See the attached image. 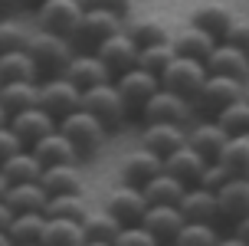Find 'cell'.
<instances>
[{
	"label": "cell",
	"mask_w": 249,
	"mask_h": 246,
	"mask_svg": "<svg viewBox=\"0 0 249 246\" xmlns=\"http://www.w3.org/2000/svg\"><path fill=\"white\" fill-rule=\"evenodd\" d=\"M184 223L187 220H184V213H180L177 207H171V204H154V207L144 210L141 227H144V230H148L158 243H174Z\"/></svg>",
	"instance_id": "obj_22"
},
{
	"label": "cell",
	"mask_w": 249,
	"mask_h": 246,
	"mask_svg": "<svg viewBox=\"0 0 249 246\" xmlns=\"http://www.w3.org/2000/svg\"><path fill=\"white\" fill-rule=\"evenodd\" d=\"M226 132L220 128L216 118H207V115H200L194 122L187 125V145L197 151L203 161H216L220 158V151L226 148Z\"/></svg>",
	"instance_id": "obj_12"
},
{
	"label": "cell",
	"mask_w": 249,
	"mask_h": 246,
	"mask_svg": "<svg viewBox=\"0 0 249 246\" xmlns=\"http://www.w3.org/2000/svg\"><path fill=\"white\" fill-rule=\"evenodd\" d=\"M243 86H246V82H236V79H226V76H210L207 73L197 98H194V109H197L200 115L213 118V115H220L223 109H230L233 102L243 98Z\"/></svg>",
	"instance_id": "obj_7"
},
{
	"label": "cell",
	"mask_w": 249,
	"mask_h": 246,
	"mask_svg": "<svg viewBox=\"0 0 249 246\" xmlns=\"http://www.w3.org/2000/svg\"><path fill=\"white\" fill-rule=\"evenodd\" d=\"M243 98H246V102H249V82H246V86H243Z\"/></svg>",
	"instance_id": "obj_56"
},
{
	"label": "cell",
	"mask_w": 249,
	"mask_h": 246,
	"mask_svg": "<svg viewBox=\"0 0 249 246\" xmlns=\"http://www.w3.org/2000/svg\"><path fill=\"white\" fill-rule=\"evenodd\" d=\"M141 125L144 122H171V125H190L197 118V109L194 102L177 92H167V89H158L154 95L148 98V105L141 109Z\"/></svg>",
	"instance_id": "obj_6"
},
{
	"label": "cell",
	"mask_w": 249,
	"mask_h": 246,
	"mask_svg": "<svg viewBox=\"0 0 249 246\" xmlns=\"http://www.w3.org/2000/svg\"><path fill=\"white\" fill-rule=\"evenodd\" d=\"M105 210H108V213H112L122 227H131V223H141V220H144L148 200H144V194H141L138 187L118 184L112 194L105 197Z\"/></svg>",
	"instance_id": "obj_20"
},
{
	"label": "cell",
	"mask_w": 249,
	"mask_h": 246,
	"mask_svg": "<svg viewBox=\"0 0 249 246\" xmlns=\"http://www.w3.org/2000/svg\"><path fill=\"white\" fill-rule=\"evenodd\" d=\"M10 132L17 138H20V145L23 148H33L36 141H43L46 135H53L56 132V118H53L50 112H43L36 105V109H26V112H17V115H10Z\"/></svg>",
	"instance_id": "obj_16"
},
{
	"label": "cell",
	"mask_w": 249,
	"mask_h": 246,
	"mask_svg": "<svg viewBox=\"0 0 249 246\" xmlns=\"http://www.w3.org/2000/svg\"><path fill=\"white\" fill-rule=\"evenodd\" d=\"M124 33L138 43V49L151 43H171V26L161 17H138L131 23H124Z\"/></svg>",
	"instance_id": "obj_32"
},
{
	"label": "cell",
	"mask_w": 249,
	"mask_h": 246,
	"mask_svg": "<svg viewBox=\"0 0 249 246\" xmlns=\"http://www.w3.org/2000/svg\"><path fill=\"white\" fill-rule=\"evenodd\" d=\"M30 33H33V26H26L23 20H17V17H0V56L3 53H17V49H26L30 43Z\"/></svg>",
	"instance_id": "obj_39"
},
{
	"label": "cell",
	"mask_w": 249,
	"mask_h": 246,
	"mask_svg": "<svg viewBox=\"0 0 249 246\" xmlns=\"http://www.w3.org/2000/svg\"><path fill=\"white\" fill-rule=\"evenodd\" d=\"M7 187H10V184H7V177L0 174V197H7Z\"/></svg>",
	"instance_id": "obj_54"
},
{
	"label": "cell",
	"mask_w": 249,
	"mask_h": 246,
	"mask_svg": "<svg viewBox=\"0 0 249 246\" xmlns=\"http://www.w3.org/2000/svg\"><path fill=\"white\" fill-rule=\"evenodd\" d=\"M184 145H187V125H171V122H144L141 125V148H148L151 154H158L161 161Z\"/></svg>",
	"instance_id": "obj_14"
},
{
	"label": "cell",
	"mask_w": 249,
	"mask_h": 246,
	"mask_svg": "<svg viewBox=\"0 0 249 246\" xmlns=\"http://www.w3.org/2000/svg\"><path fill=\"white\" fill-rule=\"evenodd\" d=\"M115 246H158V240L141 227V223H131V227H122L118 236L112 240Z\"/></svg>",
	"instance_id": "obj_42"
},
{
	"label": "cell",
	"mask_w": 249,
	"mask_h": 246,
	"mask_svg": "<svg viewBox=\"0 0 249 246\" xmlns=\"http://www.w3.org/2000/svg\"><path fill=\"white\" fill-rule=\"evenodd\" d=\"M86 246H115V243H102V240H86Z\"/></svg>",
	"instance_id": "obj_55"
},
{
	"label": "cell",
	"mask_w": 249,
	"mask_h": 246,
	"mask_svg": "<svg viewBox=\"0 0 249 246\" xmlns=\"http://www.w3.org/2000/svg\"><path fill=\"white\" fill-rule=\"evenodd\" d=\"M10 220H13V210H10V204L0 197V230H7V227H10Z\"/></svg>",
	"instance_id": "obj_48"
},
{
	"label": "cell",
	"mask_w": 249,
	"mask_h": 246,
	"mask_svg": "<svg viewBox=\"0 0 249 246\" xmlns=\"http://www.w3.org/2000/svg\"><path fill=\"white\" fill-rule=\"evenodd\" d=\"M26 53H30V59L36 62L39 79H53V76L66 73L69 59L75 56V46H72V39L56 37V33H46V30H36L33 26L30 43H26Z\"/></svg>",
	"instance_id": "obj_1"
},
{
	"label": "cell",
	"mask_w": 249,
	"mask_h": 246,
	"mask_svg": "<svg viewBox=\"0 0 249 246\" xmlns=\"http://www.w3.org/2000/svg\"><path fill=\"white\" fill-rule=\"evenodd\" d=\"M0 246H13V240L7 236V230H0Z\"/></svg>",
	"instance_id": "obj_52"
},
{
	"label": "cell",
	"mask_w": 249,
	"mask_h": 246,
	"mask_svg": "<svg viewBox=\"0 0 249 246\" xmlns=\"http://www.w3.org/2000/svg\"><path fill=\"white\" fill-rule=\"evenodd\" d=\"M216 161H220L230 174L246 177L249 174V135H230L226 138V148L220 151Z\"/></svg>",
	"instance_id": "obj_35"
},
{
	"label": "cell",
	"mask_w": 249,
	"mask_h": 246,
	"mask_svg": "<svg viewBox=\"0 0 249 246\" xmlns=\"http://www.w3.org/2000/svg\"><path fill=\"white\" fill-rule=\"evenodd\" d=\"M174 46L171 43H151V46H141L138 49V69H144V73H151V76H158L161 79V73L174 62Z\"/></svg>",
	"instance_id": "obj_38"
},
{
	"label": "cell",
	"mask_w": 249,
	"mask_h": 246,
	"mask_svg": "<svg viewBox=\"0 0 249 246\" xmlns=\"http://www.w3.org/2000/svg\"><path fill=\"white\" fill-rule=\"evenodd\" d=\"M207 73L210 76H226V79H236V82H249V56L243 49H236L233 43L220 39L213 53L207 56Z\"/></svg>",
	"instance_id": "obj_15"
},
{
	"label": "cell",
	"mask_w": 249,
	"mask_h": 246,
	"mask_svg": "<svg viewBox=\"0 0 249 246\" xmlns=\"http://www.w3.org/2000/svg\"><path fill=\"white\" fill-rule=\"evenodd\" d=\"M190 23H197L200 30H207V33L220 43V39H226L230 26L236 23V10H233L230 3H223V0H203V3L194 7Z\"/></svg>",
	"instance_id": "obj_18"
},
{
	"label": "cell",
	"mask_w": 249,
	"mask_h": 246,
	"mask_svg": "<svg viewBox=\"0 0 249 246\" xmlns=\"http://www.w3.org/2000/svg\"><path fill=\"white\" fill-rule=\"evenodd\" d=\"M89 7H99V10H108V13H115V17H122L124 23H128V17H131V10H135V0H92Z\"/></svg>",
	"instance_id": "obj_45"
},
{
	"label": "cell",
	"mask_w": 249,
	"mask_h": 246,
	"mask_svg": "<svg viewBox=\"0 0 249 246\" xmlns=\"http://www.w3.org/2000/svg\"><path fill=\"white\" fill-rule=\"evenodd\" d=\"M171 46H174L177 56H184V59H197V62H207V56L213 53L216 46V39L207 33V30H200L197 23H180L177 30H171Z\"/></svg>",
	"instance_id": "obj_19"
},
{
	"label": "cell",
	"mask_w": 249,
	"mask_h": 246,
	"mask_svg": "<svg viewBox=\"0 0 249 246\" xmlns=\"http://www.w3.org/2000/svg\"><path fill=\"white\" fill-rule=\"evenodd\" d=\"M89 200L82 194H59V197H50L46 200V210H43V217L46 220H75L82 223V217L89 213Z\"/></svg>",
	"instance_id": "obj_33"
},
{
	"label": "cell",
	"mask_w": 249,
	"mask_h": 246,
	"mask_svg": "<svg viewBox=\"0 0 249 246\" xmlns=\"http://www.w3.org/2000/svg\"><path fill=\"white\" fill-rule=\"evenodd\" d=\"M13 10H20V0H0V17H10Z\"/></svg>",
	"instance_id": "obj_49"
},
{
	"label": "cell",
	"mask_w": 249,
	"mask_h": 246,
	"mask_svg": "<svg viewBox=\"0 0 249 246\" xmlns=\"http://www.w3.org/2000/svg\"><path fill=\"white\" fill-rule=\"evenodd\" d=\"M158 246H177V243H158Z\"/></svg>",
	"instance_id": "obj_59"
},
{
	"label": "cell",
	"mask_w": 249,
	"mask_h": 246,
	"mask_svg": "<svg viewBox=\"0 0 249 246\" xmlns=\"http://www.w3.org/2000/svg\"><path fill=\"white\" fill-rule=\"evenodd\" d=\"M39 184L50 197L82 194V171H79V164H53V168H43Z\"/></svg>",
	"instance_id": "obj_25"
},
{
	"label": "cell",
	"mask_w": 249,
	"mask_h": 246,
	"mask_svg": "<svg viewBox=\"0 0 249 246\" xmlns=\"http://www.w3.org/2000/svg\"><path fill=\"white\" fill-rule=\"evenodd\" d=\"M43 230H46V217L43 213H13L7 236L13 243H39Z\"/></svg>",
	"instance_id": "obj_37"
},
{
	"label": "cell",
	"mask_w": 249,
	"mask_h": 246,
	"mask_svg": "<svg viewBox=\"0 0 249 246\" xmlns=\"http://www.w3.org/2000/svg\"><path fill=\"white\" fill-rule=\"evenodd\" d=\"M72 3H79V7H89V3H92V0H72Z\"/></svg>",
	"instance_id": "obj_57"
},
{
	"label": "cell",
	"mask_w": 249,
	"mask_h": 246,
	"mask_svg": "<svg viewBox=\"0 0 249 246\" xmlns=\"http://www.w3.org/2000/svg\"><path fill=\"white\" fill-rule=\"evenodd\" d=\"M207 164H210V161H203L190 145H184V148H177V151H171V154L164 158V171L171 174V177H177L184 187H197L200 174L207 171Z\"/></svg>",
	"instance_id": "obj_24"
},
{
	"label": "cell",
	"mask_w": 249,
	"mask_h": 246,
	"mask_svg": "<svg viewBox=\"0 0 249 246\" xmlns=\"http://www.w3.org/2000/svg\"><path fill=\"white\" fill-rule=\"evenodd\" d=\"M7 122H10V115H7V109H3V105H0V128H3Z\"/></svg>",
	"instance_id": "obj_53"
},
{
	"label": "cell",
	"mask_w": 249,
	"mask_h": 246,
	"mask_svg": "<svg viewBox=\"0 0 249 246\" xmlns=\"http://www.w3.org/2000/svg\"><path fill=\"white\" fill-rule=\"evenodd\" d=\"M226 43H233L236 49H243L249 56V17H236V23L230 26V33H226Z\"/></svg>",
	"instance_id": "obj_44"
},
{
	"label": "cell",
	"mask_w": 249,
	"mask_h": 246,
	"mask_svg": "<svg viewBox=\"0 0 249 246\" xmlns=\"http://www.w3.org/2000/svg\"><path fill=\"white\" fill-rule=\"evenodd\" d=\"M187 187L177 181V177H171L167 171L154 174L148 184L141 187V194H144V200H148V207H154V204H171V207H177L180 204V197H184Z\"/></svg>",
	"instance_id": "obj_31"
},
{
	"label": "cell",
	"mask_w": 249,
	"mask_h": 246,
	"mask_svg": "<svg viewBox=\"0 0 249 246\" xmlns=\"http://www.w3.org/2000/svg\"><path fill=\"white\" fill-rule=\"evenodd\" d=\"M62 76H66L75 89H82V92H86V89H95V86L112 82V73L102 66V59L95 56V53H75Z\"/></svg>",
	"instance_id": "obj_21"
},
{
	"label": "cell",
	"mask_w": 249,
	"mask_h": 246,
	"mask_svg": "<svg viewBox=\"0 0 249 246\" xmlns=\"http://www.w3.org/2000/svg\"><path fill=\"white\" fill-rule=\"evenodd\" d=\"M7 204H10L13 213H43L46 210V200L50 194L43 190V184H13L7 187V197H3Z\"/></svg>",
	"instance_id": "obj_28"
},
{
	"label": "cell",
	"mask_w": 249,
	"mask_h": 246,
	"mask_svg": "<svg viewBox=\"0 0 249 246\" xmlns=\"http://www.w3.org/2000/svg\"><path fill=\"white\" fill-rule=\"evenodd\" d=\"M220 236L223 233L216 230V223H184L174 243L177 246H216Z\"/></svg>",
	"instance_id": "obj_40"
},
{
	"label": "cell",
	"mask_w": 249,
	"mask_h": 246,
	"mask_svg": "<svg viewBox=\"0 0 249 246\" xmlns=\"http://www.w3.org/2000/svg\"><path fill=\"white\" fill-rule=\"evenodd\" d=\"M13 246H39V243H13Z\"/></svg>",
	"instance_id": "obj_58"
},
{
	"label": "cell",
	"mask_w": 249,
	"mask_h": 246,
	"mask_svg": "<svg viewBox=\"0 0 249 246\" xmlns=\"http://www.w3.org/2000/svg\"><path fill=\"white\" fill-rule=\"evenodd\" d=\"M39 246H86L82 223L75 220H46V230L39 236Z\"/></svg>",
	"instance_id": "obj_34"
},
{
	"label": "cell",
	"mask_w": 249,
	"mask_h": 246,
	"mask_svg": "<svg viewBox=\"0 0 249 246\" xmlns=\"http://www.w3.org/2000/svg\"><path fill=\"white\" fill-rule=\"evenodd\" d=\"M30 151L36 154V161L43 168H53V164H79V161H82L75 154V148L66 141V135H59V128H56L53 135H46L43 141H36Z\"/></svg>",
	"instance_id": "obj_27"
},
{
	"label": "cell",
	"mask_w": 249,
	"mask_h": 246,
	"mask_svg": "<svg viewBox=\"0 0 249 246\" xmlns=\"http://www.w3.org/2000/svg\"><path fill=\"white\" fill-rule=\"evenodd\" d=\"M213 118L220 122V128H223L226 135H249V102L246 98L233 102L230 109H223L220 115H213Z\"/></svg>",
	"instance_id": "obj_41"
},
{
	"label": "cell",
	"mask_w": 249,
	"mask_h": 246,
	"mask_svg": "<svg viewBox=\"0 0 249 246\" xmlns=\"http://www.w3.org/2000/svg\"><path fill=\"white\" fill-rule=\"evenodd\" d=\"M216 210H220V220L233 223L249 217V177H239L233 174L220 190H216Z\"/></svg>",
	"instance_id": "obj_17"
},
{
	"label": "cell",
	"mask_w": 249,
	"mask_h": 246,
	"mask_svg": "<svg viewBox=\"0 0 249 246\" xmlns=\"http://www.w3.org/2000/svg\"><path fill=\"white\" fill-rule=\"evenodd\" d=\"M0 174L7 177V184H36L39 174H43V164L36 161V154L30 151V148H20L17 154H10V158L0 164Z\"/></svg>",
	"instance_id": "obj_26"
},
{
	"label": "cell",
	"mask_w": 249,
	"mask_h": 246,
	"mask_svg": "<svg viewBox=\"0 0 249 246\" xmlns=\"http://www.w3.org/2000/svg\"><path fill=\"white\" fill-rule=\"evenodd\" d=\"M230 233H233L236 240H243V243L249 246V217H243V220H236V223H233V230H230Z\"/></svg>",
	"instance_id": "obj_47"
},
{
	"label": "cell",
	"mask_w": 249,
	"mask_h": 246,
	"mask_svg": "<svg viewBox=\"0 0 249 246\" xmlns=\"http://www.w3.org/2000/svg\"><path fill=\"white\" fill-rule=\"evenodd\" d=\"M59 128V135H66V141L75 148V154L79 158H89V154H99L105 141H108V132H105V125L95 122L89 112H72V115H66L56 122Z\"/></svg>",
	"instance_id": "obj_2"
},
{
	"label": "cell",
	"mask_w": 249,
	"mask_h": 246,
	"mask_svg": "<svg viewBox=\"0 0 249 246\" xmlns=\"http://www.w3.org/2000/svg\"><path fill=\"white\" fill-rule=\"evenodd\" d=\"M39 109L50 112L53 118L59 122V118L82 109V89H75L66 76L39 79Z\"/></svg>",
	"instance_id": "obj_8"
},
{
	"label": "cell",
	"mask_w": 249,
	"mask_h": 246,
	"mask_svg": "<svg viewBox=\"0 0 249 246\" xmlns=\"http://www.w3.org/2000/svg\"><path fill=\"white\" fill-rule=\"evenodd\" d=\"M20 148H23V145H20V138L10 132V125H3V128H0V164L10 158V154H17Z\"/></svg>",
	"instance_id": "obj_46"
},
{
	"label": "cell",
	"mask_w": 249,
	"mask_h": 246,
	"mask_svg": "<svg viewBox=\"0 0 249 246\" xmlns=\"http://www.w3.org/2000/svg\"><path fill=\"white\" fill-rule=\"evenodd\" d=\"M112 86H115V92L122 95V105L128 109V115H141V109L148 105V98L161 89V79L135 66V69H128V73L115 76Z\"/></svg>",
	"instance_id": "obj_9"
},
{
	"label": "cell",
	"mask_w": 249,
	"mask_h": 246,
	"mask_svg": "<svg viewBox=\"0 0 249 246\" xmlns=\"http://www.w3.org/2000/svg\"><path fill=\"white\" fill-rule=\"evenodd\" d=\"M82 112H89L95 122L105 125V132H108V135L128 122V109L122 105V95L115 92L112 82L95 86V89H86V92H82Z\"/></svg>",
	"instance_id": "obj_4"
},
{
	"label": "cell",
	"mask_w": 249,
	"mask_h": 246,
	"mask_svg": "<svg viewBox=\"0 0 249 246\" xmlns=\"http://www.w3.org/2000/svg\"><path fill=\"white\" fill-rule=\"evenodd\" d=\"M246 177H249V174H246Z\"/></svg>",
	"instance_id": "obj_60"
},
{
	"label": "cell",
	"mask_w": 249,
	"mask_h": 246,
	"mask_svg": "<svg viewBox=\"0 0 249 246\" xmlns=\"http://www.w3.org/2000/svg\"><path fill=\"white\" fill-rule=\"evenodd\" d=\"M177 210L184 213L187 223H220V210H216V194L207 187H187Z\"/></svg>",
	"instance_id": "obj_23"
},
{
	"label": "cell",
	"mask_w": 249,
	"mask_h": 246,
	"mask_svg": "<svg viewBox=\"0 0 249 246\" xmlns=\"http://www.w3.org/2000/svg\"><path fill=\"white\" fill-rule=\"evenodd\" d=\"M161 171H164V161L158 158V154H151L148 148L138 145V148H131V151L118 161V184L138 187V190H141L154 174H161Z\"/></svg>",
	"instance_id": "obj_11"
},
{
	"label": "cell",
	"mask_w": 249,
	"mask_h": 246,
	"mask_svg": "<svg viewBox=\"0 0 249 246\" xmlns=\"http://www.w3.org/2000/svg\"><path fill=\"white\" fill-rule=\"evenodd\" d=\"M230 177H233V174L226 171L220 161H210V164H207V171L200 174V184H197V187H207V190H213V194H216V190H220V187H223Z\"/></svg>",
	"instance_id": "obj_43"
},
{
	"label": "cell",
	"mask_w": 249,
	"mask_h": 246,
	"mask_svg": "<svg viewBox=\"0 0 249 246\" xmlns=\"http://www.w3.org/2000/svg\"><path fill=\"white\" fill-rule=\"evenodd\" d=\"M122 30H124L122 17H115L108 10H99V7H86L82 20H79V30L72 37V46H75V53H95L99 43H105L108 37L122 33Z\"/></svg>",
	"instance_id": "obj_3"
},
{
	"label": "cell",
	"mask_w": 249,
	"mask_h": 246,
	"mask_svg": "<svg viewBox=\"0 0 249 246\" xmlns=\"http://www.w3.org/2000/svg\"><path fill=\"white\" fill-rule=\"evenodd\" d=\"M203 79H207V66H203V62L174 56V62L161 73V89L177 92V95H184V98L194 102L197 92H200V86H203Z\"/></svg>",
	"instance_id": "obj_10"
},
{
	"label": "cell",
	"mask_w": 249,
	"mask_h": 246,
	"mask_svg": "<svg viewBox=\"0 0 249 246\" xmlns=\"http://www.w3.org/2000/svg\"><path fill=\"white\" fill-rule=\"evenodd\" d=\"M0 105L7 109V115L36 109L39 105V82H3L0 86Z\"/></svg>",
	"instance_id": "obj_29"
},
{
	"label": "cell",
	"mask_w": 249,
	"mask_h": 246,
	"mask_svg": "<svg viewBox=\"0 0 249 246\" xmlns=\"http://www.w3.org/2000/svg\"><path fill=\"white\" fill-rule=\"evenodd\" d=\"M43 0H20V7H26V10H36Z\"/></svg>",
	"instance_id": "obj_51"
},
{
	"label": "cell",
	"mask_w": 249,
	"mask_h": 246,
	"mask_svg": "<svg viewBox=\"0 0 249 246\" xmlns=\"http://www.w3.org/2000/svg\"><path fill=\"white\" fill-rule=\"evenodd\" d=\"M95 56L102 59V66H105V69L112 73V79H115V76L135 69V62H138V43L122 30V33L108 37L105 43H99V46H95Z\"/></svg>",
	"instance_id": "obj_13"
},
{
	"label": "cell",
	"mask_w": 249,
	"mask_h": 246,
	"mask_svg": "<svg viewBox=\"0 0 249 246\" xmlns=\"http://www.w3.org/2000/svg\"><path fill=\"white\" fill-rule=\"evenodd\" d=\"M216 246H246V243H243V240H236L233 233H226V236H220V240H216Z\"/></svg>",
	"instance_id": "obj_50"
},
{
	"label": "cell",
	"mask_w": 249,
	"mask_h": 246,
	"mask_svg": "<svg viewBox=\"0 0 249 246\" xmlns=\"http://www.w3.org/2000/svg\"><path fill=\"white\" fill-rule=\"evenodd\" d=\"M118 230H122V223L115 220L108 210H89L86 217H82V233H86V240H102V243H112L115 236H118Z\"/></svg>",
	"instance_id": "obj_36"
},
{
	"label": "cell",
	"mask_w": 249,
	"mask_h": 246,
	"mask_svg": "<svg viewBox=\"0 0 249 246\" xmlns=\"http://www.w3.org/2000/svg\"><path fill=\"white\" fill-rule=\"evenodd\" d=\"M3 82H39L36 62L30 59L26 49L3 53V56H0V86H3Z\"/></svg>",
	"instance_id": "obj_30"
},
{
	"label": "cell",
	"mask_w": 249,
	"mask_h": 246,
	"mask_svg": "<svg viewBox=\"0 0 249 246\" xmlns=\"http://www.w3.org/2000/svg\"><path fill=\"white\" fill-rule=\"evenodd\" d=\"M82 13H86V7H79L72 0H43L33 10V20H36V30H46V33L72 39L75 30H79Z\"/></svg>",
	"instance_id": "obj_5"
}]
</instances>
